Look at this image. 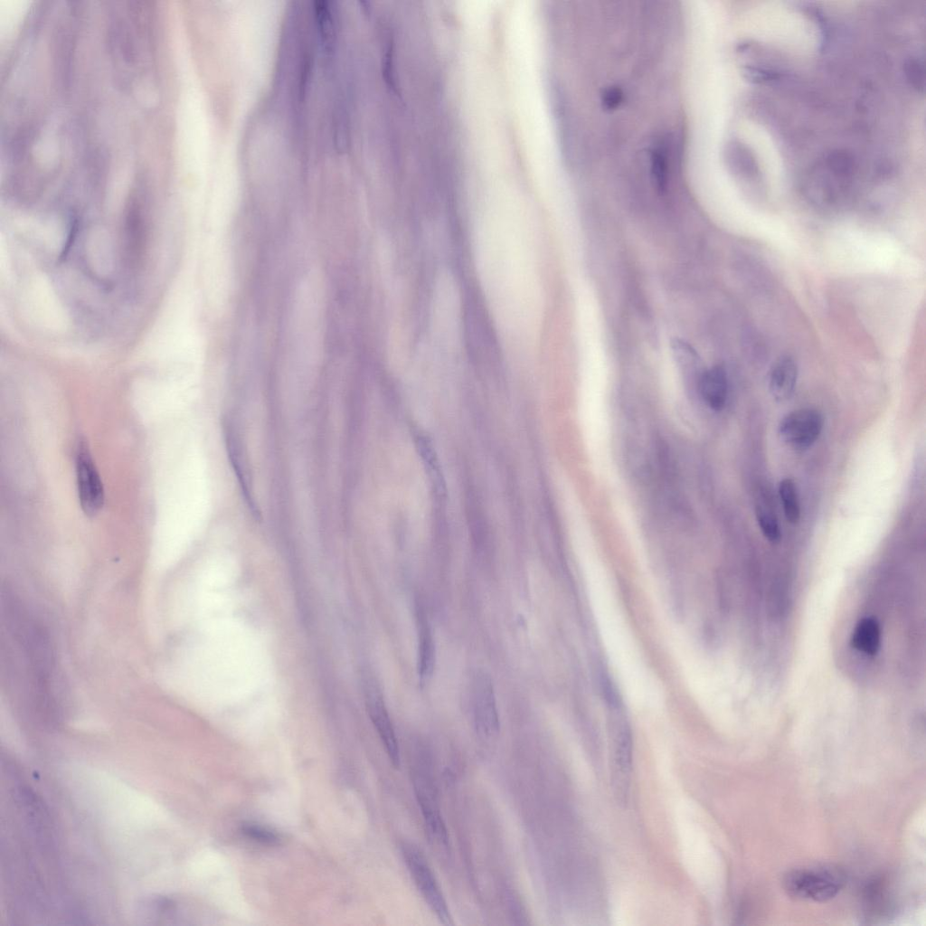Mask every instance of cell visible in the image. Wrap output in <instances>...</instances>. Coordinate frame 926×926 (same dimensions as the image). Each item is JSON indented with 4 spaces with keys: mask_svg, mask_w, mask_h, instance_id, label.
Returning <instances> with one entry per match:
<instances>
[{
    "mask_svg": "<svg viewBox=\"0 0 926 926\" xmlns=\"http://www.w3.org/2000/svg\"><path fill=\"white\" fill-rule=\"evenodd\" d=\"M524 210L511 203L485 209L477 220V258L487 293L505 328H524L529 251Z\"/></svg>",
    "mask_w": 926,
    "mask_h": 926,
    "instance_id": "1",
    "label": "cell"
},
{
    "mask_svg": "<svg viewBox=\"0 0 926 926\" xmlns=\"http://www.w3.org/2000/svg\"><path fill=\"white\" fill-rule=\"evenodd\" d=\"M844 872L831 865L795 868L783 880L787 893L797 899L826 902L834 898L845 884Z\"/></svg>",
    "mask_w": 926,
    "mask_h": 926,
    "instance_id": "2",
    "label": "cell"
},
{
    "mask_svg": "<svg viewBox=\"0 0 926 926\" xmlns=\"http://www.w3.org/2000/svg\"><path fill=\"white\" fill-rule=\"evenodd\" d=\"M402 853L414 883L428 906L442 923H451L445 897L421 850L411 843H403Z\"/></svg>",
    "mask_w": 926,
    "mask_h": 926,
    "instance_id": "3",
    "label": "cell"
},
{
    "mask_svg": "<svg viewBox=\"0 0 926 926\" xmlns=\"http://www.w3.org/2000/svg\"><path fill=\"white\" fill-rule=\"evenodd\" d=\"M412 783L430 836L447 846L448 831L440 813L435 782L428 764L421 762L414 768Z\"/></svg>",
    "mask_w": 926,
    "mask_h": 926,
    "instance_id": "4",
    "label": "cell"
},
{
    "mask_svg": "<svg viewBox=\"0 0 926 926\" xmlns=\"http://www.w3.org/2000/svg\"><path fill=\"white\" fill-rule=\"evenodd\" d=\"M471 684L472 708L477 731L485 738H492L497 735L500 730L492 679L486 671L479 669L473 674Z\"/></svg>",
    "mask_w": 926,
    "mask_h": 926,
    "instance_id": "5",
    "label": "cell"
},
{
    "mask_svg": "<svg viewBox=\"0 0 926 926\" xmlns=\"http://www.w3.org/2000/svg\"><path fill=\"white\" fill-rule=\"evenodd\" d=\"M76 476L80 507L87 515L94 516L103 507L104 488L84 441H80L77 448Z\"/></svg>",
    "mask_w": 926,
    "mask_h": 926,
    "instance_id": "6",
    "label": "cell"
},
{
    "mask_svg": "<svg viewBox=\"0 0 926 926\" xmlns=\"http://www.w3.org/2000/svg\"><path fill=\"white\" fill-rule=\"evenodd\" d=\"M823 422L818 411L798 409L782 418L779 425V435L788 446L795 449H806L819 437Z\"/></svg>",
    "mask_w": 926,
    "mask_h": 926,
    "instance_id": "7",
    "label": "cell"
},
{
    "mask_svg": "<svg viewBox=\"0 0 926 926\" xmlns=\"http://www.w3.org/2000/svg\"><path fill=\"white\" fill-rule=\"evenodd\" d=\"M365 693L366 707L372 723L384 746L390 761L394 768H399L401 764L399 745L383 697L373 685H368Z\"/></svg>",
    "mask_w": 926,
    "mask_h": 926,
    "instance_id": "8",
    "label": "cell"
},
{
    "mask_svg": "<svg viewBox=\"0 0 926 926\" xmlns=\"http://www.w3.org/2000/svg\"><path fill=\"white\" fill-rule=\"evenodd\" d=\"M416 618L418 629L417 670L420 683L424 684L433 674L436 648L430 623L424 608L420 603L417 604Z\"/></svg>",
    "mask_w": 926,
    "mask_h": 926,
    "instance_id": "9",
    "label": "cell"
},
{
    "mask_svg": "<svg viewBox=\"0 0 926 926\" xmlns=\"http://www.w3.org/2000/svg\"><path fill=\"white\" fill-rule=\"evenodd\" d=\"M798 377V367L790 356L779 358L771 367L769 377V388L777 401L782 402L792 395Z\"/></svg>",
    "mask_w": 926,
    "mask_h": 926,
    "instance_id": "10",
    "label": "cell"
},
{
    "mask_svg": "<svg viewBox=\"0 0 926 926\" xmlns=\"http://www.w3.org/2000/svg\"><path fill=\"white\" fill-rule=\"evenodd\" d=\"M700 392L704 402L715 411L722 410L728 396V379L722 366H713L700 379Z\"/></svg>",
    "mask_w": 926,
    "mask_h": 926,
    "instance_id": "11",
    "label": "cell"
},
{
    "mask_svg": "<svg viewBox=\"0 0 926 926\" xmlns=\"http://www.w3.org/2000/svg\"><path fill=\"white\" fill-rule=\"evenodd\" d=\"M851 646L869 656H875L881 647V627L874 617L862 618L850 638Z\"/></svg>",
    "mask_w": 926,
    "mask_h": 926,
    "instance_id": "12",
    "label": "cell"
},
{
    "mask_svg": "<svg viewBox=\"0 0 926 926\" xmlns=\"http://www.w3.org/2000/svg\"><path fill=\"white\" fill-rule=\"evenodd\" d=\"M615 768L621 776H627L631 770L632 763V739L629 729L624 725L618 732L615 741L614 756Z\"/></svg>",
    "mask_w": 926,
    "mask_h": 926,
    "instance_id": "13",
    "label": "cell"
},
{
    "mask_svg": "<svg viewBox=\"0 0 926 926\" xmlns=\"http://www.w3.org/2000/svg\"><path fill=\"white\" fill-rule=\"evenodd\" d=\"M779 495L787 521L790 524H797L800 518V506L797 487L791 478H784L780 481Z\"/></svg>",
    "mask_w": 926,
    "mask_h": 926,
    "instance_id": "14",
    "label": "cell"
},
{
    "mask_svg": "<svg viewBox=\"0 0 926 926\" xmlns=\"http://www.w3.org/2000/svg\"><path fill=\"white\" fill-rule=\"evenodd\" d=\"M756 518L765 538L771 543L780 542L781 532L773 511L769 507L758 505L756 507Z\"/></svg>",
    "mask_w": 926,
    "mask_h": 926,
    "instance_id": "15",
    "label": "cell"
},
{
    "mask_svg": "<svg viewBox=\"0 0 926 926\" xmlns=\"http://www.w3.org/2000/svg\"><path fill=\"white\" fill-rule=\"evenodd\" d=\"M598 677L599 687L603 699L611 708H618L620 704L619 694L609 674L604 669H600Z\"/></svg>",
    "mask_w": 926,
    "mask_h": 926,
    "instance_id": "16",
    "label": "cell"
},
{
    "mask_svg": "<svg viewBox=\"0 0 926 926\" xmlns=\"http://www.w3.org/2000/svg\"><path fill=\"white\" fill-rule=\"evenodd\" d=\"M241 832L248 837L263 844H275L278 835L272 830L257 824L247 823L241 826Z\"/></svg>",
    "mask_w": 926,
    "mask_h": 926,
    "instance_id": "17",
    "label": "cell"
}]
</instances>
